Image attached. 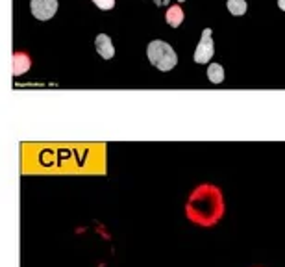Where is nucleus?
Listing matches in <instances>:
<instances>
[{
    "label": "nucleus",
    "mask_w": 285,
    "mask_h": 267,
    "mask_svg": "<svg viewBox=\"0 0 285 267\" xmlns=\"http://www.w3.org/2000/svg\"><path fill=\"white\" fill-rule=\"evenodd\" d=\"M228 11L235 17L244 15V11H246V2H244V0H228Z\"/></svg>",
    "instance_id": "obj_9"
},
{
    "label": "nucleus",
    "mask_w": 285,
    "mask_h": 267,
    "mask_svg": "<svg viewBox=\"0 0 285 267\" xmlns=\"http://www.w3.org/2000/svg\"><path fill=\"white\" fill-rule=\"evenodd\" d=\"M154 2H156V6H167L170 0H154Z\"/></svg>",
    "instance_id": "obj_11"
},
{
    "label": "nucleus",
    "mask_w": 285,
    "mask_h": 267,
    "mask_svg": "<svg viewBox=\"0 0 285 267\" xmlns=\"http://www.w3.org/2000/svg\"><path fill=\"white\" fill-rule=\"evenodd\" d=\"M178 2H183V0H178Z\"/></svg>",
    "instance_id": "obj_13"
},
{
    "label": "nucleus",
    "mask_w": 285,
    "mask_h": 267,
    "mask_svg": "<svg viewBox=\"0 0 285 267\" xmlns=\"http://www.w3.org/2000/svg\"><path fill=\"white\" fill-rule=\"evenodd\" d=\"M215 54V46L213 39H211V30L206 28L202 32V37H200V43L194 50V62L196 63H208Z\"/></svg>",
    "instance_id": "obj_3"
},
{
    "label": "nucleus",
    "mask_w": 285,
    "mask_h": 267,
    "mask_svg": "<svg viewBox=\"0 0 285 267\" xmlns=\"http://www.w3.org/2000/svg\"><path fill=\"white\" fill-rule=\"evenodd\" d=\"M189 221L200 226H213L224 216V199L217 185L202 184L191 193L185 206Z\"/></svg>",
    "instance_id": "obj_1"
},
{
    "label": "nucleus",
    "mask_w": 285,
    "mask_h": 267,
    "mask_svg": "<svg viewBox=\"0 0 285 267\" xmlns=\"http://www.w3.org/2000/svg\"><path fill=\"white\" fill-rule=\"evenodd\" d=\"M93 2H95L100 10H113V6H115V0H93Z\"/></svg>",
    "instance_id": "obj_10"
},
{
    "label": "nucleus",
    "mask_w": 285,
    "mask_h": 267,
    "mask_svg": "<svg viewBox=\"0 0 285 267\" xmlns=\"http://www.w3.org/2000/svg\"><path fill=\"white\" fill-rule=\"evenodd\" d=\"M95 46H97V52L104 58V60H111V58L115 56L113 43H111V39H109V36H106V34H100V36L97 37Z\"/></svg>",
    "instance_id": "obj_5"
},
{
    "label": "nucleus",
    "mask_w": 285,
    "mask_h": 267,
    "mask_svg": "<svg viewBox=\"0 0 285 267\" xmlns=\"http://www.w3.org/2000/svg\"><path fill=\"white\" fill-rule=\"evenodd\" d=\"M208 78H209V82H213V84L222 82L224 80L222 65H219V63H211V65L208 67Z\"/></svg>",
    "instance_id": "obj_8"
},
{
    "label": "nucleus",
    "mask_w": 285,
    "mask_h": 267,
    "mask_svg": "<svg viewBox=\"0 0 285 267\" xmlns=\"http://www.w3.org/2000/svg\"><path fill=\"white\" fill-rule=\"evenodd\" d=\"M58 0H32V13L39 21H48L56 15Z\"/></svg>",
    "instance_id": "obj_4"
},
{
    "label": "nucleus",
    "mask_w": 285,
    "mask_h": 267,
    "mask_svg": "<svg viewBox=\"0 0 285 267\" xmlns=\"http://www.w3.org/2000/svg\"><path fill=\"white\" fill-rule=\"evenodd\" d=\"M147 56L150 60V63L156 69H159V71H170L178 63V56L173 50V46L165 41H159V39H156V41L148 45Z\"/></svg>",
    "instance_id": "obj_2"
},
{
    "label": "nucleus",
    "mask_w": 285,
    "mask_h": 267,
    "mask_svg": "<svg viewBox=\"0 0 285 267\" xmlns=\"http://www.w3.org/2000/svg\"><path fill=\"white\" fill-rule=\"evenodd\" d=\"M278 8H280L281 11H285V0H278Z\"/></svg>",
    "instance_id": "obj_12"
},
{
    "label": "nucleus",
    "mask_w": 285,
    "mask_h": 267,
    "mask_svg": "<svg viewBox=\"0 0 285 267\" xmlns=\"http://www.w3.org/2000/svg\"><path fill=\"white\" fill-rule=\"evenodd\" d=\"M167 24L168 26H173V28H178L180 24L183 22V11L180 6H170L167 11Z\"/></svg>",
    "instance_id": "obj_7"
},
{
    "label": "nucleus",
    "mask_w": 285,
    "mask_h": 267,
    "mask_svg": "<svg viewBox=\"0 0 285 267\" xmlns=\"http://www.w3.org/2000/svg\"><path fill=\"white\" fill-rule=\"evenodd\" d=\"M30 65H32L30 58L26 56L24 52H17V54H13V74H15V76L28 71Z\"/></svg>",
    "instance_id": "obj_6"
}]
</instances>
